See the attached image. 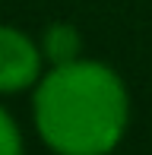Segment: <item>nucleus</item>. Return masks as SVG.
Segmentation results:
<instances>
[{"label": "nucleus", "instance_id": "1", "mask_svg": "<svg viewBox=\"0 0 152 155\" xmlns=\"http://www.w3.org/2000/svg\"><path fill=\"white\" fill-rule=\"evenodd\" d=\"M32 117L41 143L57 155H108L127 133L130 95L98 60L51 67L35 86Z\"/></svg>", "mask_w": 152, "mask_h": 155}, {"label": "nucleus", "instance_id": "2", "mask_svg": "<svg viewBox=\"0 0 152 155\" xmlns=\"http://www.w3.org/2000/svg\"><path fill=\"white\" fill-rule=\"evenodd\" d=\"M45 76L41 45L13 25H0V95H16L35 89Z\"/></svg>", "mask_w": 152, "mask_h": 155}, {"label": "nucleus", "instance_id": "3", "mask_svg": "<svg viewBox=\"0 0 152 155\" xmlns=\"http://www.w3.org/2000/svg\"><path fill=\"white\" fill-rule=\"evenodd\" d=\"M41 54L45 63L60 67V63H73L82 57V35L73 22H51L41 35Z\"/></svg>", "mask_w": 152, "mask_h": 155}, {"label": "nucleus", "instance_id": "4", "mask_svg": "<svg viewBox=\"0 0 152 155\" xmlns=\"http://www.w3.org/2000/svg\"><path fill=\"white\" fill-rule=\"evenodd\" d=\"M0 155H22V133L6 108H0Z\"/></svg>", "mask_w": 152, "mask_h": 155}]
</instances>
